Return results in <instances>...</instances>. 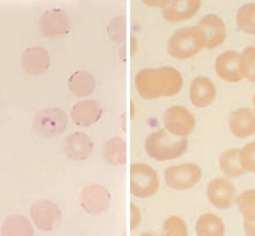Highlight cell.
<instances>
[{"mask_svg":"<svg viewBox=\"0 0 255 236\" xmlns=\"http://www.w3.org/2000/svg\"><path fill=\"white\" fill-rule=\"evenodd\" d=\"M208 199L218 209H227L234 205L236 190L228 180L216 178L209 183L207 189Z\"/></svg>","mask_w":255,"mask_h":236,"instance_id":"10","label":"cell"},{"mask_svg":"<svg viewBox=\"0 0 255 236\" xmlns=\"http://www.w3.org/2000/svg\"><path fill=\"white\" fill-rule=\"evenodd\" d=\"M50 66V57L46 50L41 47H30L22 55V67L32 76L42 74Z\"/></svg>","mask_w":255,"mask_h":236,"instance_id":"14","label":"cell"},{"mask_svg":"<svg viewBox=\"0 0 255 236\" xmlns=\"http://www.w3.org/2000/svg\"><path fill=\"white\" fill-rule=\"evenodd\" d=\"M239 209L246 222H255V190H247L237 199Z\"/></svg>","mask_w":255,"mask_h":236,"instance_id":"26","label":"cell"},{"mask_svg":"<svg viewBox=\"0 0 255 236\" xmlns=\"http://www.w3.org/2000/svg\"><path fill=\"white\" fill-rule=\"evenodd\" d=\"M166 129L177 136H188L194 131L195 119L186 108L179 106L167 109L164 115Z\"/></svg>","mask_w":255,"mask_h":236,"instance_id":"7","label":"cell"},{"mask_svg":"<svg viewBox=\"0 0 255 236\" xmlns=\"http://www.w3.org/2000/svg\"><path fill=\"white\" fill-rule=\"evenodd\" d=\"M104 156L112 165H123L127 160L126 143L119 137L109 140L104 147Z\"/></svg>","mask_w":255,"mask_h":236,"instance_id":"23","label":"cell"},{"mask_svg":"<svg viewBox=\"0 0 255 236\" xmlns=\"http://www.w3.org/2000/svg\"><path fill=\"white\" fill-rule=\"evenodd\" d=\"M197 233L199 236H222L225 235V226L220 218L206 214L197 221Z\"/></svg>","mask_w":255,"mask_h":236,"instance_id":"22","label":"cell"},{"mask_svg":"<svg viewBox=\"0 0 255 236\" xmlns=\"http://www.w3.org/2000/svg\"><path fill=\"white\" fill-rule=\"evenodd\" d=\"M111 202V194L100 185H90L82 190L80 204L89 214L97 215L107 210Z\"/></svg>","mask_w":255,"mask_h":236,"instance_id":"8","label":"cell"},{"mask_svg":"<svg viewBox=\"0 0 255 236\" xmlns=\"http://www.w3.org/2000/svg\"><path fill=\"white\" fill-rule=\"evenodd\" d=\"M31 218L35 226L42 231H51L61 218L58 206L48 200L35 202L30 211Z\"/></svg>","mask_w":255,"mask_h":236,"instance_id":"9","label":"cell"},{"mask_svg":"<svg viewBox=\"0 0 255 236\" xmlns=\"http://www.w3.org/2000/svg\"><path fill=\"white\" fill-rule=\"evenodd\" d=\"M139 211L135 206L131 204V230H133L139 224Z\"/></svg>","mask_w":255,"mask_h":236,"instance_id":"30","label":"cell"},{"mask_svg":"<svg viewBox=\"0 0 255 236\" xmlns=\"http://www.w3.org/2000/svg\"><path fill=\"white\" fill-rule=\"evenodd\" d=\"M237 24L244 32L255 35V4L249 3L239 10Z\"/></svg>","mask_w":255,"mask_h":236,"instance_id":"25","label":"cell"},{"mask_svg":"<svg viewBox=\"0 0 255 236\" xmlns=\"http://www.w3.org/2000/svg\"><path fill=\"white\" fill-rule=\"evenodd\" d=\"M93 149L94 143L83 132L70 134L64 143L65 153L73 160H85L92 153Z\"/></svg>","mask_w":255,"mask_h":236,"instance_id":"17","label":"cell"},{"mask_svg":"<svg viewBox=\"0 0 255 236\" xmlns=\"http://www.w3.org/2000/svg\"><path fill=\"white\" fill-rule=\"evenodd\" d=\"M145 149L148 155L156 160H170L180 157L186 152L188 140L176 139L161 129L150 134L145 143Z\"/></svg>","mask_w":255,"mask_h":236,"instance_id":"2","label":"cell"},{"mask_svg":"<svg viewBox=\"0 0 255 236\" xmlns=\"http://www.w3.org/2000/svg\"><path fill=\"white\" fill-rule=\"evenodd\" d=\"M245 230L246 235L249 236H255V222H244Z\"/></svg>","mask_w":255,"mask_h":236,"instance_id":"31","label":"cell"},{"mask_svg":"<svg viewBox=\"0 0 255 236\" xmlns=\"http://www.w3.org/2000/svg\"><path fill=\"white\" fill-rule=\"evenodd\" d=\"M240 163L245 171L255 173V142L243 147L240 151Z\"/></svg>","mask_w":255,"mask_h":236,"instance_id":"29","label":"cell"},{"mask_svg":"<svg viewBox=\"0 0 255 236\" xmlns=\"http://www.w3.org/2000/svg\"><path fill=\"white\" fill-rule=\"evenodd\" d=\"M42 34L48 37H55L66 34L70 29V20L61 9L48 10L42 14L39 22Z\"/></svg>","mask_w":255,"mask_h":236,"instance_id":"11","label":"cell"},{"mask_svg":"<svg viewBox=\"0 0 255 236\" xmlns=\"http://www.w3.org/2000/svg\"><path fill=\"white\" fill-rule=\"evenodd\" d=\"M216 96V89L209 79L203 76L193 80L190 89V98L196 107H205L213 102Z\"/></svg>","mask_w":255,"mask_h":236,"instance_id":"18","label":"cell"},{"mask_svg":"<svg viewBox=\"0 0 255 236\" xmlns=\"http://www.w3.org/2000/svg\"><path fill=\"white\" fill-rule=\"evenodd\" d=\"M240 151L238 149L229 150L220 157V166L227 176L238 178L246 173L240 163Z\"/></svg>","mask_w":255,"mask_h":236,"instance_id":"24","label":"cell"},{"mask_svg":"<svg viewBox=\"0 0 255 236\" xmlns=\"http://www.w3.org/2000/svg\"><path fill=\"white\" fill-rule=\"evenodd\" d=\"M199 28L206 39V47L215 48L223 43L226 37V29L222 19L215 14H208L200 20Z\"/></svg>","mask_w":255,"mask_h":236,"instance_id":"13","label":"cell"},{"mask_svg":"<svg viewBox=\"0 0 255 236\" xmlns=\"http://www.w3.org/2000/svg\"><path fill=\"white\" fill-rule=\"evenodd\" d=\"M103 109L94 100H82L72 107L71 116L75 123L79 126L94 125L101 117Z\"/></svg>","mask_w":255,"mask_h":236,"instance_id":"16","label":"cell"},{"mask_svg":"<svg viewBox=\"0 0 255 236\" xmlns=\"http://www.w3.org/2000/svg\"><path fill=\"white\" fill-rule=\"evenodd\" d=\"M69 88L71 92L77 97H85L94 92L95 79L86 71H77L69 79Z\"/></svg>","mask_w":255,"mask_h":236,"instance_id":"21","label":"cell"},{"mask_svg":"<svg viewBox=\"0 0 255 236\" xmlns=\"http://www.w3.org/2000/svg\"><path fill=\"white\" fill-rule=\"evenodd\" d=\"M230 128L237 138H244L255 134V115L250 109L237 110L230 118Z\"/></svg>","mask_w":255,"mask_h":236,"instance_id":"19","label":"cell"},{"mask_svg":"<svg viewBox=\"0 0 255 236\" xmlns=\"http://www.w3.org/2000/svg\"><path fill=\"white\" fill-rule=\"evenodd\" d=\"M242 71L243 76L255 82V48L248 47L242 55Z\"/></svg>","mask_w":255,"mask_h":236,"instance_id":"27","label":"cell"},{"mask_svg":"<svg viewBox=\"0 0 255 236\" xmlns=\"http://www.w3.org/2000/svg\"><path fill=\"white\" fill-rule=\"evenodd\" d=\"M135 83L138 94L151 100L178 94L183 86V79L175 69L165 66L141 70L135 76Z\"/></svg>","mask_w":255,"mask_h":236,"instance_id":"1","label":"cell"},{"mask_svg":"<svg viewBox=\"0 0 255 236\" xmlns=\"http://www.w3.org/2000/svg\"><path fill=\"white\" fill-rule=\"evenodd\" d=\"M157 173L149 165L135 164L130 168V192L138 198H148L158 190Z\"/></svg>","mask_w":255,"mask_h":236,"instance_id":"4","label":"cell"},{"mask_svg":"<svg viewBox=\"0 0 255 236\" xmlns=\"http://www.w3.org/2000/svg\"><path fill=\"white\" fill-rule=\"evenodd\" d=\"M215 69L218 76L226 82H237L244 77L242 71V55L236 51H226L218 56Z\"/></svg>","mask_w":255,"mask_h":236,"instance_id":"12","label":"cell"},{"mask_svg":"<svg viewBox=\"0 0 255 236\" xmlns=\"http://www.w3.org/2000/svg\"><path fill=\"white\" fill-rule=\"evenodd\" d=\"M203 47L206 39L203 31L198 26L179 29L174 33L169 42V52L178 59L190 58L195 55Z\"/></svg>","mask_w":255,"mask_h":236,"instance_id":"3","label":"cell"},{"mask_svg":"<svg viewBox=\"0 0 255 236\" xmlns=\"http://www.w3.org/2000/svg\"><path fill=\"white\" fill-rule=\"evenodd\" d=\"M201 176L200 168L193 163L175 165L165 171L166 184L178 190L192 188L200 181Z\"/></svg>","mask_w":255,"mask_h":236,"instance_id":"6","label":"cell"},{"mask_svg":"<svg viewBox=\"0 0 255 236\" xmlns=\"http://www.w3.org/2000/svg\"><path fill=\"white\" fill-rule=\"evenodd\" d=\"M1 234L5 236H32L35 235V232L27 218L21 215H14L4 221Z\"/></svg>","mask_w":255,"mask_h":236,"instance_id":"20","label":"cell"},{"mask_svg":"<svg viewBox=\"0 0 255 236\" xmlns=\"http://www.w3.org/2000/svg\"><path fill=\"white\" fill-rule=\"evenodd\" d=\"M200 5L199 0L167 1L163 6V17L171 22L187 20L198 11Z\"/></svg>","mask_w":255,"mask_h":236,"instance_id":"15","label":"cell"},{"mask_svg":"<svg viewBox=\"0 0 255 236\" xmlns=\"http://www.w3.org/2000/svg\"><path fill=\"white\" fill-rule=\"evenodd\" d=\"M163 230L166 236H188V228L183 220L178 217L172 216L168 218L163 224Z\"/></svg>","mask_w":255,"mask_h":236,"instance_id":"28","label":"cell"},{"mask_svg":"<svg viewBox=\"0 0 255 236\" xmlns=\"http://www.w3.org/2000/svg\"><path fill=\"white\" fill-rule=\"evenodd\" d=\"M67 125V116L57 107H48L39 112L34 119V129L39 136L53 138L63 132Z\"/></svg>","mask_w":255,"mask_h":236,"instance_id":"5","label":"cell"},{"mask_svg":"<svg viewBox=\"0 0 255 236\" xmlns=\"http://www.w3.org/2000/svg\"><path fill=\"white\" fill-rule=\"evenodd\" d=\"M254 106H255V96H254Z\"/></svg>","mask_w":255,"mask_h":236,"instance_id":"32","label":"cell"}]
</instances>
